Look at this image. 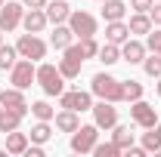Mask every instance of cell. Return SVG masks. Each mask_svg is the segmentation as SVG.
I'll return each instance as SVG.
<instances>
[{"instance_id": "1", "label": "cell", "mask_w": 161, "mask_h": 157, "mask_svg": "<svg viewBox=\"0 0 161 157\" xmlns=\"http://www.w3.org/2000/svg\"><path fill=\"white\" fill-rule=\"evenodd\" d=\"M90 93L99 96V99H105V102H115V105H118V102H124V80L99 71L96 77L90 80Z\"/></svg>"}, {"instance_id": "2", "label": "cell", "mask_w": 161, "mask_h": 157, "mask_svg": "<svg viewBox=\"0 0 161 157\" xmlns=\"http://www.w3.org/2000/svg\"><path fill=\"white\" fill-rule=\"evenodd\" d=\"M37 83L47 96H62L65 93V77H62L59 65H50V62L37 65Z\"/></svg>"}, {"instance_id": "3", "label": "cell", "mask_w": 161, "mask_h": 157, "mask_svg": "<svg viewBox=\"0 0 161 157\" xmlns=\"http://www.w3.org/2000/svg\"><path fill=\"white\" fill-rule=\"evenodd\" d=\"M9 83H13L16 89H28L31 83H37V68H34V62L19 56V62L9 68Z\"/></svg>"}, {"instance_id": "4", "label": "cell", "mask_w": 161, "mask_h": 157, "mask_svg": "<svg viewBox=\"0 0 161 157\" xmlns=\"http://www.w3.org/2000/svg\"><path fill=\"white\" fill-rule=\"evenodd\" d=\"M99 142V126L90 123V126H78L71 133V151L75 154H93V145Z\"/></svg>"}, {"instance_id": "5", "label": "cell", "mask_w": 161, "mask_h": 157, "mask_svg": "<svg viewBox=\"0 0 161 157\" xmlns=\"http://www.w3.org/2000/svg\"><path fill=\"white\" fill-rule=\"evenodd\" d=\"M68 28L75 31V37H96L99 22H96V16H90L87 9H71V16H68Z\"/></svg>"}, {"instance_id": "6", "label": "cell", "mask_w": 161, "mask_h": 157, "mask_svg": "<svg viewBox=\"0 0 161 157\" xmlns=\"http://www.w3.org/2000/svg\"><path fill=\"white\" fill-rule=\"evenodd\" d=\"M130 120H133V126H140V129H152L155 123H158V108H152L149 102H130Z\"/></svg>"}, {"instance_id": "7", "label": "cell", "mask_w": 161, "mask_h": 157, "mask_svg": "<svg viewBox=\"0 0 161 157\" xmlns=\"http://www.w3.org/2000/svg\"><path fill=\"white\" fill-rule=\"evenodd\" d=\"M65 56L59 59V71L65 80H75L80 74V65H84V56H80V43H71V46H65L62 49Z\"/></svg>"}, {"instance_id": "8", "label": "cell", "mask_w": 161, "mask_h": 157, "mask_svg": "<svg viewBox=\"0 0 161 157\" xmlns=\"http://www.w3.org/2000/svg\"><path fill=\"white\" fill-rule=\"evenodd\" d=\"M59 108L68 111H93V93H84V89H65L59 96Z\"/></svg>"}, {"instance_id": "9", "label": "cell", "mask_w": 161, "mask_h": 157, "mask_svg": "<svg viewBox=\"0 0 161 157\" xmlns=\"http://www.w3.org/2000/svg\"><path fill=\"white\" fill-rule=\"evenodd\" d=\"M16 49H19L22 59H31V62H40L47 56V43H43L37 34H22V37L16 40Z\"/></svg>"}, {"instance_id": "10", "label": "cell", "mask_w": 161, "mask_h": 157, "mask_svg": "<svg viewBox=\"0 0 161 157\" xmlns=\"http://www.w3.org/2000/svg\"><path fill=\"white\" fill-rule=\"evenodd\" d=\"M93 123H96L99 129H115V123H118V108H115V102L99 99V102L93 105Z\"/></svg>"}, {"instance_id": "11", "label": "cell", "mask_w": 161, "mask_h": 157, "mask_svg": "<svg viewBox=\"0 0 161 157\" xmlns=\"http://www.w3.org/2000/svg\"><path fill=\"white\" fill-rule=\"evenodd\" d=\"M22 16H25L22 3H3L0 6V31H16L22 25Z\"/></svg>"}, {"instance_id": "12", "label": "cell", "mask_w": 161, "mask_h": 157, "mask_svg": "<svg viewBox=\"0 0 161 157\" xmlns=\"http://www.w3.org/2000/svg\"><path fill=\"white\" fill-rule=\"evenodd\" d=\"M142 59H146V43H140V40H133V37H127L121 43V62H127V65H142Z\"/></svg>"}, {"instance_id": "13", "label": "cell", "mask_w": 161, "mask_h": 157, "mask_svg": "<svg viewBox=\"0 0 161 157\" xmlns=\"http://www.w3.org/2000/svg\"><path fill=\"white\" fill-rule=\"evenodd\" d=\"M47 25H50V19H47L43 9H25V16H22V28H25L28 34H40Z\"/></svg>"}, {"instance_id": "14", "label": "cell", "mask_w": 161, "mask_h": 157, "mask_svg": "<svg viewBox=\"0 0 161 157\" xmlns=\"http://www.w3.org/2000/svg\"><path fill=\"white\" fill-rule=\"evenodd\" d=\"M43 13H47V19L53 22V25H62V22H68V16H71V6L65 0H50L43 6Z\"/></svg>"}, {"instance_id": "15", "label": "cell", "mask_w": 161, "mask_h": 157, "mask_svg": "<svg viewBox=\"0 0 161 157\" xmlns=\"http://www.w3.org/2000/svg\"><path fill=\"white\" fill-rule=\"evenodd\" d=\"M0 105L28 114V102H25V96H22V89H16V86H13V89H0Z\"/></svg>"}, {"instance_id": "16", "label": "cell", "mask_w": 161, "mask_h": 157, "mask_svg": "<svg viewBox=\"0 0 161 157\" xmlns=\"http://www.w3.org/2000/svg\"><path fill=\"white\" fill-rule=\"evenodd\" d=\"M127 37H130V28L124 25V19H121V22H105V43L121 46Z\"/></svg>"}, {"instance_id": "17", "label": "cell", "mask_w": 161, "mask_h": 157, "mask_svg": "<svg viewBox=\"0 0 161 157\" xmlns=\"http://www.w3.org/2000/svg\"><path fill=\"white\" fill-rule=\"evenodd\" d=\"M50 43H53V49H65V46H71V43H75V31L68 28V22H62V25L53 28Z\"/></svg>"}, {"instance_id": "18", "label": "cell", "mask_w": 161, "mask_h": 157, "mask_svg": "<svg viewBox=\"0 0 161 157\" xmlns=\"http://www.w3.org/2000/svg\"><path fill=\"white\" fill-rule=\"evenodd\" d=\"M53 120H56V129H59V133H75V129L80 126L78 111H68V108H62V111H59Z\"/></svg>"}, {"instance_id": "19", "label": "cell", "mask_w": 161, "mask_h": 157, "mask_svg": "<svg viewBox=\"0 0 161 157\" xmlns=\"http://www.w3.org/2000/svg\"><path fill=\"white\" fill-rule=\"evenodd\" d=\"M22 111H16V108H3L0 111V133L6 136V133H13V129H19V123H22Z\"/></svg>"}, {"instance_id": "20", "label": "cell", "mask_w": 161, "mask_h": 157, "mask_svg": "<svg viewBox=\"0 0 161 157\" xmlns=\"http://www.w3.org/2000/svg\"><path fill=\"white\" fill-rule=\"evenodd\" d=\"M124 13H127V3L124 0H105L102 3V19L105 22H121Z\"/></svg>"}, {"instance_id": "21", "label": "cell", "mask_w": 161, "mask_h": 157, "mask_svg": "<svg viewBox=\"0 0 161 157\" xmlns=\"http://www.w3.org/2000/svg\"><path fill=\"white\" fill-rule=\"evenodd\" d=\"M25 148H28V136L25 133H6V154H25Z\"/></svg>"}, {"instance_id": "22", "label": "cell", "mask_w": 161, "mask_h": 157, "mask_svg": "<svg viewBox=\"0 0 161 157\" xmlns=\"http://www.w3.org/2000/svg\"><path fill=\"white\" fill-rule=\"evenodd\" d=\"M112 142L118 145L121 151H127V148L133 145V126H121V123H115V133H112Z\"/></svg>"}, {"instance_id": "23", "label": "cell", "mask_w": 161, "mask_h": 157, "mask_svg": "<svg viewBox=\"0 0 161 157\" xmlns=\"http://www.w3.org/2000/svg\"><path fill=\"white\" fill-rule=\"evenodd\" d=\"M127 28H130V34H149V31H152V19H149V13H136V16H130Z\"/></svg>"}, {"instance_id": "24", "label": "cell", "mask_w": 161, "mask_h": 157, "mask_svg": "<svg viewBox=\"0 0 161 157\" xmlns=\"http://www.w3.org/2000/svg\"><path fill=\"white\" fill-rule=\"evenodd\" d=\"M53 139V129H50V120H37L34 126H31V142H37V145H47Z\"/></svg>"}, {"instance_id": "25", "label": "cell", "mask_w": 161, "mask_h": 157, "mask_svg": "<svg viewBox=\"0 0 161 157\" xmlns=\"http://www.w3.org/2000/svg\"><path fill=\"white\" fill-rule=\"evenodd\" d=\"M19 62V49L16 46H0V71H9Z\"/></svg>"}, {"instance_id": "26", "label": "cell", "mask_w": 161, "mask_h": 157, "mask_svg": "<svg viewBox=\"0 0 161 157\" xmlns=\"http://www.w3.org/2000/svg\"><path fill=\"white\" fill-rule=\"evenodd\" d=\"M99 62H102V65H115V62H121V46H115V43L99 46Z\"/></svg>"}, {"instance_id": "27", "label": "cell", "mask_w": 161, "mask_h": 157, "mask_svg": "<svg viewBox=\"0 0 161 157\" xmlns=\"http://www.w3.org/2000/svg\"><path fill=\"white\" fill-rule=\"evenodd\" d=\"M142 71H146L149 77H155V80L161 77V56H158V53H152V56L142 59Z\"/></svg>"}, {"instance_id": "28", "label": "cell", "mask_w": 161, "mask_h": 157, "mask_svg": "<svg viewBox=\"0 0 161 157\" xmlns=\"http://www.w3.org/2000/svg\"><path fill=\"white\" fill-rule=\"evenodd\" d=\"M142 148H146V154H149V151H161V136H158L155 126L142 133Z\"/></svg>"}, {"instance_id": "29", "label": "cell", "mask_w": 161, "mask_h": 157, "mask_svg": "<svg viewBox=\"0 0 161 157\" xmlns=\"http://www.w3.org/2000/svg\"><path fill=\"white\" fill-rule=\"evenodd\" d=\"M142 99V83L140 80H124V102H136Z\"/></svg>"}, {"instance_id": "30", "label": "cell", "mask_w": 161, "mask_h": 157, "mask_svg": "<svg viewBox=\"0 0 161 157\" xmlns=\"http://www.w3.org/2000/svg\"><path fill=\"white\" fill-rule=\"evenodd\" d=\"M31 114H34L37 120H53L56 117V111H53L50 102H34V105H31Z\"/></svg>"}, {"instance_id": "31", "label": "cell", "mask_w": 161, "mask_h": 157, "mask_svg": "<svg viewBox=\"0 0 161 157\" xmlns=\"http://www.w3.org/2000/svg\"><path fill=\"white\" fill-rule=\"evenodd\" d=\"M93 154H96V157H118L121 148L115 145V142H102V145L96 142V145H93Z\"/></svg>"}, {"instance_id": "32", "label": "cell", "mask_w": 161, "mask_h": 157, "mask_svg": "<svg viewBox=\"0 0 161 157\" xmlns=\"http://www.w3.org/2000/svg\"><path fill=\"white\" fill-rule=\"evenodd\" d=\"M80 56H84V59L99 56V43H96V37H80Z\"/></svg>"}, {"instance_id": "33", "label": "cell", "mask_w": 161, "mask_h": 157, "mask_svg": "<svg viewBox=\"0 0 161 157\" xmlns=\"http://www.w3.org/2000/svg\"><path fill=\"white\" fill-rule=\"evenodd\" d=\"M146 49H152V53L161 56V28H152V31L146 34Z\"/></svg>"}, {"instance_id": "34", "label": "cell", "mask_w": 161, "mask_h": 157, "mask_svg": "<svg viewBox=\"0 0 161 157\" xmlns=\"http://www.w3.org/2000/svg\"><path fill=\"white\" fill-rule=\"evenodd\" d=\"M152 3H155V0H130V9H136V13H149Z\"/></svg>"}, {"instance_id": "35", "label": "cell", "mask_w": 161, "mask_h": 157, "mask_svg": "<svg viewBox=\"0 0 161 157\" xmlns=\"http://www.w3.org/2000/svg\"><path fill=\"white\" fill-rule=\"evenodd\" d=\"M149 19H152V25H158V28H161V3H152V9H149Z\"/></svg>"}, {"instance_id": "36", "label": "cell", "mask_w": 161, "mask_h": 157, "mask_svg": "<svg viewBox=\"0 0 161 157\" xmlns=\"http://www.w3.org/2000/svg\"><path fill=\"white\" fill-rule=\"evenodd\" d=\"M22 6H25V9H43L47 0H22Z\"/></svg>"}, {"instance_id": "37", "label": "cell", "mask_w": 161, "mask_h": 157, "mask_svg": "<svg viewBox=\"0 0 161 157\" xmlns=\"http://www.w3.org/2000/svg\"><path fill=\"white\" fill-rule=\"evenodd\" d=\"M155 93H158V99H161V77H158V83H155Z\"/></svg>"}, {"instance_id": "38", "label": "cell", "mask_w": 161, "mask_h": 157, "mask_svg": "<svg viewBox=\"0 0 161 157\" xmlns=\"http://www.w3.org/2000/svg\"><path fill=\"white\" fill-rule=\"evenodd\" d=\"M155 129H158V136H161V120H158V123H155Z\"/></svg>"}, {"instance_id": "39", "label": "cell", "mask_w": 161, "mask_h": 157, "mask_svg": "<svg viewBox=\"0 0 161 157\" xmlns=\"http://www.w3.org/2000/svg\"><path fill=\"white\" fill-rule=\"evenodd\" d=\"M0 46H3V34H0Z\"/></svg>"}, {"instance_id": "40", "label": "cell", "mask_w": 161, "mask_h": 157, "mask_svg": "<svg viewBox=\"0 0 161 157\" xmlns=\"http://www.w3.org/2000/svg\"><path fill=\"white\" fill-rule=\"evenodd\" d=\"M3 3H6V0H0V6H3Z\"/></svg>"}, {"instance_id": "41", "label": "cell", "mask_w": 161, "mask_h": 157, "mask_svg": "<svg viewBox=\"0 0 161 157\" xmlns=\"http://www.w3.org/2000/svg\"><path fill=\"white\" fill-rule=\"evenodd\" d=\"M0 111H3V105H0Z\"/></svg>"}, {"instance_id": "42", "label": "cell", "mask_w": 161, "mask_h": 157, "mask_svg": "<svg viewBox=\"0 0 161 157\" xmlns=\"http://www.w3.org/2000/svg\"><path fill=\"white\" fill-rule=\"evenodd\" d=\"M99 3H105V0H99Z\"/></svg>"}]
</instances>
